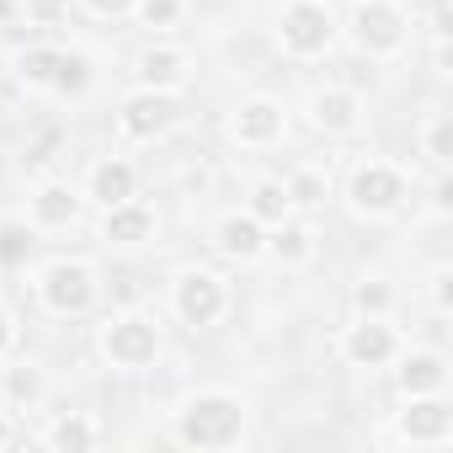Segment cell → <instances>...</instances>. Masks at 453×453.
<instances>
[{"label":"cell","instance_id":"obj_1","mask_svg":"<svg viewBox=\"0 0 453 453\" xmlns=\"http://www.w3.org/2000/svg\"><path fill=\"white\" fill-rule=\"evenodd\" d=\"M235 432H241V405L224 400V395L192 400L187 416H181V437L197 442V448H224V442H235Z\"/></svg>","mask_w":453,"mask_h":453},{"label":"cell","instance_id":"obj_2","mask_svg":"<svg viewBox=\"0 0 453 453\" xmlns=\"http://www.w3.org/2000/svg\"><path fill=\"white\" fill-rule=\"evenodd\" d=\"M283 38H288V49H299V54H320V49L331 43V17H326V6L299 0V6L283 17Z\"/></svg>","mask_w":453,"mask_h":453},{"label":"cell","instance_id":"obj_3","mask_svg":"<svg viewBox=\"0 0 453 453\" xmlns=\"http://www.w3.org/2000/svg\"><path fill=\"white\" fill-rule=\"evenodd\" d=\"M107 352H112V363H123V368L150 363V357H155V326H150V320H118V326L107 331Z\"/></svg>","mask_w":453,"mask_h":453},{"label":"cell","instance_id":"obj_4","mask_svg":"<svg viewBox=\"0 0 453 453\" xmlns=\"http://www.w3.org/2000/svg\"><path fill=\"white\" fill-rule=\"evenodd\" d=\"M176 304H181V320H187V326H208V320L224 310V294H219V283H213L208 273H192V278H181Z\"/></svg>","mask_w":453,"mask_h":453},{"label":"cell","instance_id":"obj_5","mask_svg":"<svg viewBox=\"0 0 453 453\" xmlns=\"http://www.w3.org/2000/svg\"><path fill=\"white\" fill-rule=\"evenodd\" d=\"M43 294L54 310H86L91 304V273L86 267H49Z\"/></svg>","mask_w":453,"mask_h":453},{"label":"cell","instance_id":"obj_6","mask_svg":"<svg viewBox=\"0 0 453 453\" xmlns=\"http://www.w3.org/2000/svg\"><path fill=\"white\" fill-rule=\"evenodd\" d=\"M176 118H181V112H176L171 96H134V102L123 107V128H128V134H165Z\"/></svg>","mask_w":453,"mask_h":453},{"label":"cell","instance_id":"obj_7","mask_svg":"<svg viewBox=\"0 0 453 453\" xmlns=\"http://www.w3.org/2000/svg\"><path fill=\"white\" fill-rule=\"evenodd\" d=\"M400 192H405V181H400L395 171H384V165H368V171H357V181H352V203H357V208H389Z\"/></svg>","mask_w":453,"mask_h":453},{"label":"cell","instance_id":"obj_8","mask_svg":"<svg viewBox=\"0 0 453 453\" xmlns=\"http://www.w3.org/2000/svg\"><path fill=\"white\" fill-rule=\"evenodd\" d=\"M357 38H363L368 49H395V43H400V12L384 6V0L363 6V12H357Z\"/></svg>","mask_w":453,"mask_h":453},{"label":"cell","instance_id":"obj_9","mask_svg":"<svg viewBox=\"0 0 453 453\" xmlns=\"http://www.w3.org/2000/svg\"><path fill=\"white\" fill-rule=\"evenodd\" d=\"M150 230H155V219H150L144 208H128V203H112V208H107V241L134 246V241H144Z\"/></svg>","mask_w":453,"mask_h":453},{"label":"cell","instance_id":"obj_10","mask_svg":"<svg viewBox=\"0 0 453 453\" xmlns=\"http://www.w3.org/2000/svg\"><path fill=\"white\" fill-rule=\"evenodd\" d=\"M91 192H96L107 208H112V203H128V197H134V171H128L123 160H107V165H96Z\"/></svg>","mask_w":453,"mask_h":453},{"label":"cell","instance_id":"obj_11","mask_svg":"<svg viewBox=\"0 0 453 453\" xmlns=\"http://www.w3.org/2000/svg\"><path fill=\"white\" fill-rule=\"evenodd\" d=\"M347 352L357 357V363H384L389 352H395V336H389V326H357L352 336H347Z\"/></svg>","mask_w":453,"mask_h":453},{"label":"cell","instance_id":"obj_12","mask_svg":"<svg viewBox=\"0 0 453 453\" xmlns=\"http://www.w3.org/2000/svg\"><path fill=\"white\" fill-rule=\"evenodd\" d=\"M235 128H241V139H273V134L283 128V112H278L273 102H251Z\"/></svg>","mask_w":453,"mask_h":453},{"label":"cell","instance_id":"obj_13","mask_svg":"<svg viewBox=\"0 0 453 453\" xmlns=\"http://www.w3.org/2000/svg\"><path fill=\"white\" fill-rule=\"evenodd\" d=\"M448 426H453V416H448V405H416L411 416H405V432L411 437H448Z\"/></svg>","mask_w":453,"mask_h":453},{"label":"cell","instance_id":"obj_14","mask_svg":"<svg viewBox=\"0 0 453 453\" xmlns=\"http://www.w3.org/2000/svg\"><path fill=\"white\" fill-rule=\"evenodd\" d=\"M219 246L230 251V257H251V251L262 246V235H257V224H251V219H230V224L219 230Z\"/></svg>","mask_w":453,"mask_h":453},{"label":"cell","instance_id":"obj_15","mask_svg":"<svg viewBox=\"0 0 453 453\" xmlns=\"http://www.w3.org/2000/svg\"><path fill=\"white\" fill-rule=\"evenodd\" d=\"M38 219H43V224H70V219H75V197H70L65 187H43V192H38Z\"/></svg>","mask_w":453,"mask_h":453},{"label":"cell","instance_id":"obj_16","mask_svg":"<svg viewBox=\"0 0 453 453\" xmlns=\"http://www.w3.org/2000/svg\"><path fill=\"white\" fill-rule=\"evenodd\" d=\"M86 81H91V65H86L81 54H59V65H54V86H59V91H86Z\"/></svg>","mask_w":453,"mask_h":453},{"label":"cell","instance_id":"obj_17","mask_svg":"<svg viewBox=\"0 0 453 453\" xmlns=\"http://www.w3.org/2000/svg\"><path fill=\"white\" fill-rule=\"evenodd\" d=\"M315 118H320L326 128H347V123H352V96H342V91L326 96V91H320V96H315Z\"/></svg>","mask_w":453,"mask_h":453},{"label":"cell","instance_id":"obj_18","mask_svg":"<svg viewBox=\"0 0 453 453\" xmlns=\"http://www.w3.org/2000/svg\"><path fill=\"white\" fill-rule=\"evenodd\" d=\"M139 75H144L150 86H171V81L181 75V59H176V54H144V59H139Z\"/></svg>","mask_w":453,"mask_h":453},{"label":"cell","instance_id":"obj_19","mask_svg":"<svg viewBox=\"0 0 453 453\" xmlns=\"http://www.w3.org/2000/svg\"><path fill=\"white\" fill-rule=\"evenodd\" d=\"M400 379H405V389H437L442 384V363L437 357H411Z\"/></svg>","mask_w":453,"mask_h":453},{"label":"cell","instance_id":"obj_20","mask_svg":"<svg viewBox=\"0 0 453 453\" xmlns=\"http://www.w3.org/2000/svg\"><path fill=\"white\" fill-rule=\"evenodd\" d=\"M27 251H33V241H27L22 224H0V262L17 267V262H27Z\"/></svg>","mask_w":453,"mask_h":453},{"label":"cell","instance_id":"obj_21","mask_svg":"<svg viewBox=\"0 0 453 453\" xmlns=\"http://www.w3.org/2000/svg\"><path fill=\"white\" fill-rule=\"evenodd\" d=\"M251 208H257V219H283V208H288V192L267 181V187H257V203H251Z\"/></svg>","mask_w":453,"mask_h":453},{"label":"cell","instance_id":"obj_22","mask_svg":"<svg viewBox=\"0 0 453 453\" xmlns=\"http://www.w3.org/2000/svg\"><path fill=\"white\" fill-rule=\"evenodd\" d=\"M54 65H59V54H49V49L22 54V75H27V81H54Z\"/></svg>","mask_w":453,"mask_h":453},{"label":"cell","instance_id":"obj_23","mask_svg":"<svg viewBox=\"0 0 453 453\" xmlns=\"http://www.w3.org/2000/svg\"><path fill=\"white\" fill-rule=\"evenodd\" d=\"M49 442H54V448H86V442H91V426H86V421H59Z\"/></svg>","mask_w":453,"mask_h":453},{"label":"cell","instance_id":"obj_24","mask_svg":"<svg viewBox=\"0 0 453 453\" xmlns=\"http://www.w3.org/2000/svg\"><path fill=\"white\" fill-rule=\"evenodd\" d=\"M6 389H12L17 400H33V395H38V373H33V368H17V373L6 379Z\"/></svg>","mask_w":453,"mask_h":453},{"label":"cell","instance_id":"obj_25","mask_svg":"<svg viewBox=\"0 0 453 453\" xmlns=\"http://www.w3.org/2000/svg\"><path fill=\"white\" fill-rule=\"evenodd\" d=\"M304 241H310L304 230H278L273 246H278V257H304Z\"/></svg>","mask_w":453,"mask_h":453},{"label":"cell","instance_id":"obj_26","mask_svg":"<svg viewBox=\"0 0 453 453\" xmlns=\"http://www.w3.org/2000/svg\"><path fill=\"white\" fill-rule=\"evenodd\" d=\"M288 203H320V176H299L294 192H288Z\"/></svg>","mask_w":453,"mask_h":453},{"label":"cell","instance_id":"obj_27","mask_svg":"<svg viewBox=\"0 0 453 453\" xmlns=\"http://www.w3.org/2000/svg\"><path fill=\"white\" fill-rule=\"evenodd\" d=\"M448 150H453V123L442 118V123L432 128V155H437V160H448Z\"/></svg>","mask_w":453,"mask_h":453},{"label":"cell","instance_id":"obj_28","mask_svg":"<svg viewBox=\"0 0 453 453\" xmlns=\"http://www.w3.org/2000/svg\"><path fill=\"white\" fill-rule=\"evenodd\" d=\"M144 17L150 22H171L176 17V0H144Z\"/></svg>","mask_w":453,"mask_h":453},{"label":"cell","instance_id":"obj_29","mask_svg":"<svg viewBox=\"0 0 453 453\" xmlns=\"http://www.w3.org/2000/svg\"><path fill=\"white\" fill-rule=\"evenodd\" d=\"M54 144H59V134H43V139H38V144H33V150H27V165H43V160H49V150H54Z\"/></svg>","mask_w":453,"mask_h":453},{"label":"cell","instance_id":"obj_30","mask_svg":"<svg viewBox=\"0 0 453 453\" xmlns=\"http://www.w3.org/2000/svg\"><path fill=\"white\" fill-rule=\"evenodd\" d=\"M27 6H33V17H43V22H54V17L65 12V0H27Z\"/></svg>","mask_w":453,"mask_h":453},{"label":"cell","instance_id":"obj_31","mask_svg":"<svg viewBox=\"0 0 453 453\" xmlns=\"http://www.w3.org/2000/svg\"><path fill=\"white\" fill-rule=\"evenodd\" d=\"M357 304H363V310H384L389 294H384V288H357Z\"/></svg>","mask_w":453,"mask_h":453},{"label":"cell","instance_id":"obj_32","mask_svg":"<svg viewBox=\"0 0 453 453\" xmlns=\"http://www.w3.org/2000/svg\"><path fill=\"white\" fill-rule=\"evenodd\" d=\"M91 6H96V12H112V17H118V12L128 6V0H91Z\"/></svg>","mask_w":453,"mask_h":453},{"label":"cell","instance_id":"obj_33","mask_svg":"<svg viewBox=\"0 0 453 453\" xmlns=\"http://www.w3.org/2000/svg\"><path fill=\"white\" fill-rule=\"evenodd\" d=\"M6 342H12V320H6V315H0V347H6Z\"/></svg>","mask_w":453,"mask_h":453},{"label":"cell","instance_id":"obj_34","mask_svg":"<svg viewBox=\"0 0 453 453\" xmlns=\"http://www.w3.org/2000/svg\"><path fill=\"white\" fill-rule=\"evenodd\" d=\"M0 442H6V421H0Z\"/></svg>","mask_w":453,"mask_h":453}]
</instances>
